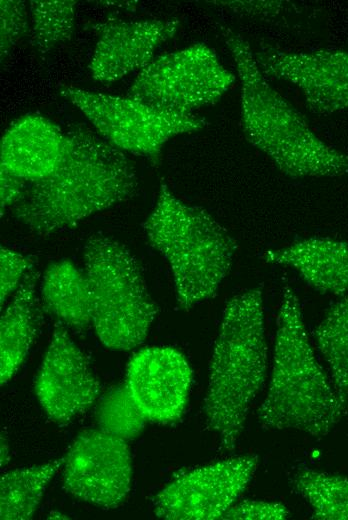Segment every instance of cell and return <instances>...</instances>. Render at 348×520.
I'll return each instance as SVG.
<instances>
[{
	"instance_id": "obj_1",
	"label": "cell",
	"mask_w": 348,
	"mask_h": 520,
	"mask_svg": "<svg viewBox=\"0 0 348 520\" xmlns=\"http://www.w3.org/2000/svg\"><path fill=\"white\" fill-rule=\"evenodd\" d=\"M69 149L48 177L30 182L13 207L16 219L37 235L69 229L131 198L138 187L133 162L89 128L67 131Z\"/></svg>"
},
{
	"instance_id": "obj_2",
	"label": "cell",
	"mask_w": 348,
	"mask_h": 520,
	"mask_svg": "<svg viewBox=\"0 0 348 520\" xmlns=\"http://www.w3.org/2000/svg\"><path fill=\"white\" fill-rule=\"evenodd\" d=\"M240 83L241 125L247 140L292 179L348 173V155L328 145L267 81L247 40L221 28Z\"/></svg>"
},
{
	"instance_id": "obj_3",
	"label": "cell",
	"mask_w": 348,
	"mask_h": 520,
	"mask_svg": "<svg viewBox=\"0 0 348 520\" xmlns=\"http://www.w3.org/2000/svg\"><path fill=\"white\" fill-rule=\"evenodd\" d=\"M268 369L261 287L230 298L215 341L203 412L222 448L233 450Z\"/></svg>"
},
{
	"instance_id": "obj_4",
	"label": "cell",
	"mask_w": 348,
	"mask_h": 520,
	"mask_svg": "<svg viewBox=\"0 0 348 520\" xmlns=\"http://www.w3.org/2000/svg\"><path fill=\"white\" fill-rule=\"evenodd\" d=\"M346 408L310 343L295 291L285 286L278 315L272 370L257 419L268 429L325 436Z\"/></svg>"
},
{
	"instance_id": "obj_5",
	"label": "cell",
	"mask_w": 348,
	"mask_h": 520,
	"mask_svg": "<svg viewBox=\"0 0 348 520\" xmlns=\"http://www.w3.org/2000/svg\"><path fill=\"white\" fill-rule=\"evenodd\" d=\"M143 228L170 266L181 309L216 294L231 269L237 243L205 209L180 200L162 183Z\"/></svg>"
},
{
	"instance_id": "obj_6",
	"label": "cell",
	"mask_w": 348,
	"mask_h": 520,
	"mask_svg": "<svg viewBox=\"0 0 348 520\" xmlns=\"http://www.w3.org/2000/svg\"><path fill=\"white\" fill-rule=\"evenodd\" d=\"M91 321L99 340L130 350L146 338L157 313L137 259L118 241L94 235L84 247Z\"/></svg>"
},
{
	"instance_id": "obj_7",
	"label": "cell",
	"mask_w": 348,
	"mask_h": 520,
	"mask_svg": "<svg viewBox=\"0 0 348 520\" xmlns=\"http://www.w3.org/2000/svg\"><path fill=\"white\" fill-rule=\"evenodd\" d=\"M60 94L76 106L98 134L120 149L157 159L166 142L199 131L206 121L195 114L162 110L131 97L61 86Z\"/></svg>"
},
{
	"instance_id": "obj_8",
	"label": "cell",
	"mask_w": 348,
	"mask_h": 520,
	"mask_svg": "<svg viewBox=\"0 0 348 520\" xmlns=\"http://www.w3.org/2000/svg\"><path fill=\"white\" fill-rule=\"evenodd\" d=\"M235 80L214 49L196 43L153 59L140 70L127 96L162 110L192 114L216 103Z\"/></svg>"
},
{
	"instance_id": "obj_9",
	"label": "cell",
	"mask_w": 348,
	"mask_h": 520,
	"mask_svg": "<svg viewBox=\"0 0 348 520\" xmlns=\"http://www.w3.org/2000/svg\"><path fill=\"white\" fill-rule=\"evenodd\" d=\"M247 454L194 468L176 476L154 499V512L167 520H215L237 502L257 469Z\"/></svg>"
},
{
	"instance_id": "obj_10",
	"label": "cell",
	"mask_w": 348,
	"mask_h": 520,
	"mask_svg": "<svg viewBox=\"0 0 348 520\" xmlns=\"http://www.w3.org/2000/svg\"><path fill=\"white\" fill-rule=\"evenodd\" d=\"M62 466L64 489L104 509L119 506L130 490L132 460L127 441L100 429L80 433Z\"/></svg>"
},
{
	"instance_id": "obj_11",
	"label": "cell",
	"mask_w": 348,
	"mask_h": 520,
	"mask_svg": "<svg viewBox=\"0 0 348 520\" xmlns=\"http://www.w3.org/2000/svg\"><path fill=\"white\" fill-rule=\"evenodd\" d=\"M253 53L262 73L296 86L313 113L348 110V52L290 51L261 44Z\"/></svg>"
},
{
	"instance_id": "obj_12",
	"label": "cell",
	"mask_w": 348,
	"mask_h": 520,
	"mask_svg": "<svg viewBox=\"0 0 348 520\" xmlns=\"http://www.w3.org/2000/svg\"><path fill=\"white\" fill-rule=\"evenodd\" d=\"M99 392L85 355L62 325L55 326L35 382L42 408L52 421L65 425L89 409Z\"/></svg>"
},
{
	"instance_id": "obj_13",
	"label": "cell",
	"mask_w": 348,
	"mask_h": 520,
	"mask_svg": "<svg viewBox=\"0 0 348 520\" xmlns=\"http://www.w3.org/2000/svg\"><path fill=\"white\" fill-rule=\"evenodd\" d=\"M192 380L193 371L181 352L155 346L131 358L125 385L148 421L169 424L181 419Z\"/></svg>"
},
{
	"instance_id": "obj_14",
	"label": "cell",
	"mask_w": 348,
	"mask_h": 520,
	"mask_svg": "<svg viewBox=\"0 0 348 520\" xmlns=\"http://www.w3.org/2000/svg\"><path fill=\"white\" fill-rule=\"evenodd\" d=\"M177 19H109L93 26L98 40L89 64L93 79L110 83L144 68L178 30Z\"/></svg>"
},
{
	"instance_id": "obj_15",
	"label": "cell",
	"mask_w": 348,
	"mask_h": 520,
	"mask_svg": "<svg viewBox=\"0 0 348 520\" xmlns=\"http://www.w3.org/2000/svg\"><path fill=\"white\" fill-rule=\"evenodd\" d=\"M69 146L67 131L42 115L27 114L5 131L0 166L25 181H38L58 168Z\"/></svg>"
},
{
	"instance_id": "obj_16",
	"label": "cell",
	"mask_w": 348,
	"mask_h": 520,
	"mask_svg": "<svg viewBox=\"0 0 348 520\" xmlns=\"http://www.w3.org/2000/svg\"><path fill=\"white\" fill-rule=\"evenodd\" d=\"M266 262L289 266L320 293L348 294V242L309 237L280 249L268 250Z\"/></svg>"
},
{
	"instance_id": "obj_17",
	"label": "cell",
	"mask_w": 348,
	"mask_h": 520,
	"mask_svg": "<svg viewBox=\"0 0 348 520\" xmlns=\"http://www.w3.org/2000/svg\"><path fill=\"white\" fill-rule=\"evenodd\" d=\"M38 272L31 268L5 308L0 322L1 385L9 381L26 358L36 337L40 313L36 296Z\"/></svg>"
},
{
	"instance_id": "obj_18",
	"label": "cell",
	"mask_w": 348,
	"mask_h": 520,
	"mask_svg": "<svg viewBox=\"0 0 348 520\" xmlns=\"http://www.w3.org/2000/svg\"><path fill=\"white\" fill-rule=\"evenodd\" d=\"M41 297L46 310L69 327L82 331L92 323L87 276L70 260L54 262L46 269Z\"/></svg>"
},
{
	"instance_id": "obj_19",
	"label": "cell",
	"mask_w": 348,
	"mask_h": 520,
	"mask_svg": "<svg viewBox=\"0 0 348 520\" xmlns=\"http://www.w3.org/2000/svg\"><path fill=\"white\" fill-rule=\"evenodd\" d=\"M62 464L63 458L5 473L0 481L1 519H30L48 482Z\"/></svg>"
},
{
	"instance_id": "obj_20",
	"label": "cell",
	"mask_w": 348,
	"mask_h": 520,
	"mask_svg": "<svg viewBox=\"0 0 348 520\" xmlns=\"http://www.w3.org/2000/svg\"><path fill=\"white\" fill-rule=\"evenodd\" d=\"M316 345L326 362L334 390L348 405V294L334 303L314 330Z\"/></svg>"
},
{
	"instance_id": "obj_21",
	"label": "cell",
	"mask_w": 348,
	"mask_h": 520,
	"mask_svg": "<svg viewBox=\"0 0 348 520\" xmlns=\"http://www.w3.org/2000/svg\"><path fill=\"white\" fill-rule=\"evenodd\" d=\"M291 485L311 507L313 519L348 520V476L302 469Z\"/></svg>"
},
{
	"instance_id": "obj_22",
	"label": "cell",
	"mask_w": 348,
	"mask_h": 520,
	"mask_svg": "<svg viewBox=\"0 0 348 520\" xmlns=\"http://www.w3.org/2000/svg\"><path fill=\"white\" fill-rule=\"evenodd\" d=\"M74 0L29 1L30 43L41 54L69 41L75 20Z\"/></svg>"
},
{
	"instance_id": "obj_23",
	"label": "cell",
	"mask_w": 348,
	"mask_h": 520,
	"mask_svg": "<svg viewBox=\"0 0 348 520\" xmlns=\"http://www.w3.org/2000/svg\"><path fill=\"white\" fill-rule=\"evenodd\" d=\"M147 421L125 383L108 391L97 405L98 429L125 441L136 438Z\"/></svg>"
},
{
	"instance_id": "obj_24",
	"label": "cell",
	"mask_w": 348,
	"mask_h": 520,
	"mask_svg": "<svg viewBox=\"0 0 348 520\" xmlns=\"http://www.w3.org/2000/svg\"><path fill=\"white\" fill-rule=\"evenodd\" d=\"M0 47L1 61L14 46L30 33L27 5L21 0H1Z\"/></svg>"
},
{
	"instance_id": "obj_25",
	"label": "cell",
	"mask_w": 348,
	"mask_h": 520,
	"mask_svg": "<svg viewBox=\"0 0 348 520\" xmlns=\"http://www.w3.org/2000/svg\"><path fill=\"white\" fill-rule=\"evenodd\" d=\"M290 516L280 502L244 500L233 504L221 517L227 520H284Z\"/></svg>"
},
{
	"instance_id": "obj_26",
	"label": "cell",
	"mask_w": 348,
	"mask_h": 520,
	"mask_svg": "<svg viewBox=\"0 0 348 520\" xmlns=\"http://www.w3.org/2000/svg\"><path fill=\"white\" fill-rule=\"evenodd\" d=\"M1 306L16 291L26 273L33 268L32 261L21 253L1 247Z\"/></svg>"
},
{
	"instance_id": "obj_27",
	"label": "cell",
	"mask_w": 348,
	"mask_h": 520,
	"mask_svg": "<svg viewBox=\"0 0 348 520\" xmlns=\"http://www.w3.org/2000/svg\"><path fill=\"white\" fill-rule=\"evenodd\" d=\"M237 14L251 17H275L283 13L291 4L284 1H213Z\"/></svg>"
},
{
	"instance_id": "obj_28",
	"label": "cell",
	"mask_w": 348,
	"mask_h": 520,
	"mask_svg": "<svg viewBox=\"0 0 348 520\" xmlns=\"http://www.w3.org/2000/svg\"><path fill=\"white\" fill-rule=\"evenodd\" d=\"M25 180L0 166V198L1 216L7 208H12L22 198L26 185Z\"/></svg>"
},
{
	"instance_id": "obj_29",
	"label": "cell",
	"mask_w": 348,
	"mask_h": 520,
	"mask_svg": "<svg viewBox=\"0 0 348 520\" xmlns=\"http://www.w3.org/2000/svg\"><path fill=\"white\" fill-rule=\"evenodd\" d=\"M10 459L9 444L6 436H1V467H4Z\"/></svg>"
},
{
	"instance_id": "obj_30",
	"label": "cell",
	"mask_w": 348,
	"mask_h": 520,
	"mask_svg": "<svg viewBox=\"0 0 348 520\" xmlns=\"http://www.w3.org/2000/svg\"><path fill=\"white\" fill-rule=\"evenodd\" d=\"M49 518H52V519H68L67 516L61 514L60 512H57V511L51 512Z\"/></svg>"
}]
</instances>
